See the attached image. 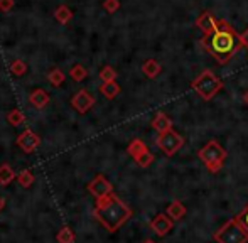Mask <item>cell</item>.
<instances>
[{
  "label": "cell",
  "mask_w": 248,
  "mask_h": 243,
  "mask_svg": "<svg viewBox=\"0 0 248 243\" xmlns=\"http://www.w3.org/2000/svg\"><path fill=\"white\" fill-rule=\"evenodd\" d=\"M202 46L209 51L213 58L219 64H226L236 53H238L242 43H240V34L233 29V26L226 20H218V29L211 36L202 37Z\"/></svg>",
  "instance_id": "1"
},
{
  "label": "cell",
  "mask_w": 248,
  "mask_h": 243,
  "mask_svg": "<svg viewBox=\"0 0 248 243\" xmlns=\"http://www.w3.org/2000/svg\"><path fill=\"white\" fill-rule=\"evenodd\" d=\"M93 214L105 230L115 233L132 218V208L125 204L118 196L110 194V196L96 201Z\"/></svg>",
  "instance_id": "2"
},
{
  "label": "cell",
  "mask_w": 248,
  "mask_h": 243,
  "mask_svg": "<svg viewBox=\"0 0 248 243\" xmlns=\"http://www.w3.org/2000/svg\"><path fill=\"white\" fill-rule=\"evenodd\" d=\"M226 155H228V152H226V149L223 147L218 140H209L208 144L202 145L198 151L199 161L206 166V169H208L211 174H216V172L221 171Z\"/></svg>",
  "instance_id": "3"
},
{
  "label": "cell",
  "mask_w": 248,
  "mask_h": 243,
  "mask_svg": "<svg viewBox=\"0 0 248 243\" xmlns=\"http://www.w3.org/2000/svg\"><path fill=\"white\" fill-rule=\"evenodd\" d=\"M213 240L216 243H248V230L242 220L235 216L213 233Z\"/></svg>",
  "instance_id": "4"
},
{
  "label": "cell",
  "mask_w": 248,
  "mask_h": 243,
  "mask_svg": "<svg viewBox=\"0 0 248 243\" xmlns=\"http://www.w3.org/2000/svg\"><path fill=\"white\" fill-rule=\"evenodd\" d=\"M223 86H225V83H223L211 69H204V71L191 83V88H193L202 100H206V102L215 98L223 90Z\"/></svg>",
  "instance_id": "5"
},
{
  "label": "cell",
  "mask_w": 248,
  "mask_h": 243,
  "mask_svg": "<svg viewBox=\"0 0 248 243\" xmlns=\"http://www.w3.org/2000/svg\"><path fill=\"white\" fill-rule=\"evenodd\" d=\"M184 142L186 140H184L183 135L174 130V128H170V130L164 132V134H159L155 144L167 157H172V155H176L179 152V149H183Z\"/></svg>",
  "instance_id": "6"
},
{
  "label": "cell",
  "mask_w": 248,
  "mask_h": 243,
  "mask_svg": "<svg viewBox=\"0 0 248 243\" xmlns=\"http://www.w3.org/2000/svg\"><path fill=\"white\" fill-rule=\"evenodd\" d=\"M88 193L95 197L96 201L98 199H103V197L110 196L113 194V184L108 181L103 174H98L92 182L88 184Z\"/></svg>",
  "instance_id": "7"
},
{
  "label": "cell",
  "mask_w": 248,
  "mask_h": 243,
  "mask_svg": "<svg viewBox=\"0 0 248 243\" xmlns=\"http://www.w3.org/2000/svg\"><path fill=\"white\" fill-rule=\"evenodd\" d=\"M149 227L155 235H159V237H166V235L174 228V220L167 216L166 213H159L152 221H150Z\"/></svg>",
  "instance_id": "8"
},
{
  "label": "cell",
  "mask_w": 248,
  "mask_h": 243,
  "mask_svg": "<svg viewBox=\"0 0 248 243\" xmlns=\"http://www.w3.org/2000/svg\"><path fill=\"white\" fill-rule=\"evenodd\" d=\"M39 144H41V138L37 137L32 130H29V128L24 130L22 134L17 137V145H19L20 151H24L26 154H32V152L39 147Z\"/></svg>",
  "instance_id": "9"
},
{
  "label": "cell",
  "mask_w": 248,
  "mask_h": 243,
  "mask_svg": "<svg viewBox=\"0 0 248 243\" xmlns=\"http://www.w3.org/2000/svg\"><path fill=\"white\" fill-rule=\"evenodd\" d=\"M71 105L78 113H86L93 105H95V96L90 95L86 90H79V91L71 98Z\"/></svg>",
  "instance_id": "10"
},
{
  "label": "cell",
  "mask_w": 248,
  "mask_h": 243,
  "mask_svg": "<svg viewBox=\"0 0 248 243\" xmlns=\"http://www.w3.org/2000/svg\"><path fill=\"white\" fill-rule=\"evenodd\" d=\"M196 27L204 36H211L218 29V19H215L211 12H202L196 19Z\"/></svg>",
  "instance_id": "11"
},
{
  "label": "cell",
  "mask_w": 248,
  "mask_h": 243,
  "mask_svg": "<svg viewBox=\"0 0 248 243\" xmlns=\"http://www.w3.org/2000/svg\"><path fill=\"white\" fill-rule=\"evenodd\" d=\"M152 128L157 132V134H164V132L172 128V120H170L164 112H157L152 120Z\"/></svg>",
  "instance_id": "12"
},
{
  "label": "cell",
  "mask_w": 248,
  "mask_h": 243,
  "mask_svg": "<svg viewBox=\"0 0 248 243\" xmlns=\"http://www.w3.org/2000/svg\"><path fill=\"white\" fill-rule=\"evenodd\" d=\"M186 213H187V208L184 206V204L181 203L179 199H174L172 203L167 206V210H166V214L169 218H172L174 221L183 220V218L186 216Z\"/></svg>",
  "instance_id": "13"
},
{
  "label": "cell",
  "mask_w": 248,
  "mask_h": 243,
  "mask_svg": "<svg viewBox=\"0 0 248 243\" xmlns=\"http://www.w3.org/2000/svg\"><path fill=\"white\" fill-rule=\"evenodd\" d=\"M149 151V147L145 145V142L144 140H140V138H134V140L128 144V147H127V152H128V155H130L134 161H137L140 155H144L145 152Z\"/></svg>",
  "instance_id": "14"
},
{
  "label": "cell",
  "mask_w": 248,
  "mask_h": 243,
  "mask_svg": "<svg viewBox=\"0 0 248 243\" xmlns=\"http://www.w3.org/2000/svg\"><path fill=\"white\" fill-rule=\"evenodd\" d=\"M29 102H31V105L32 106H36V108H44V106L49 103V95H47L44 90H34L32 93H31V96H29Z\"/></svg>",
  "instance_id": "15"
},
{
  "label": "cell",
  "mask_w": 248,
  "mask_h": 243,
  "mask_svg": "<svg viewBox=\"0 0 248 243\" xmlns=\"http://www.w3.org/2000/svg\"><path fill=\"white\" fill-rule=\"evenodd\" d=\"M100 93L105 96V98L113 100V98H117L118 93H120V85H118L117 81H108V83H103V85L100 86Z\"/></svg>",
  "instance_id": "16"
},
{
  "label": "cell",
  "mask_w": 248,
  "mask_h": 243,
  "mask_svg": "<svg viewBox=\"0 0 248 243\" xmlns=\"http://www.w3.org/2000/svg\"><path fill=\"white\" fill-rule=\"evenodd\" d=\"M142 71H144V75L147 76V78H157V76L160 75V71H162V66L159 64L155 60H147L142 64Z\"/></svg>",
  "instance_id": "17"
},
{
  "label": "cell",
  "mask_w": 248,
  "mask_h": 243,
  "mask_svg": "<svg viewBox=\"0 0 248 243\" xmlns=\"http://www.w3.org/2000/svg\"><path fill=\"white\" fill-rule=\"evenodd\" d=\"M17 179V174L14 172V169L9 164H2L0 166V186H7Z\"/></svg>",
  "instance_id": "18"
},
{
  "label": "cell",
  "mask_w": 248,
  "mask_h": 243,
  "mask_svg": "<svg viewBox=\"0 0 248 243\" xmlns=\"http://www.w3.org/2000/svg\"><path fill=\"white\" fill-rule=\"evenodd\" d=\"M34 181H36V176L32 174L31 169H24V171H20L19 174H17V182H19L24 189H27V187L32 186Z\"/></svg>",
  "instance_id": "19"
},
{
  "label": "cell",
  "mask_w": 248,
  "mask_h": 243,
  "mask_svg": "<svg viewBox=\"0 0 248 243\" xmlns=\"http://www.w3.org/2000/svg\"><path fill=\"white\" fill-rule=\"evenodd\" d=\"M56 240L58 243H75V233L69 227H62L56 235Z\"/></svg>",
  "instance_id": "20"
},
{
  "label": "cell",
  "mask_w": 248,
  "mask_h": 243,
  "mask_svg": "<svg viewBox=\"0 0 248 243\" xmlns=\"http://www.w3.org/2000/svg\"><path fill=\"white\" fill-rule=\"evenodd\" d=\"M71 78L75 79V81H83V79L88 76V71H86V68L85 66H81V64H76V66H73L71 68Z\"/></svg>",
  "instance_id": "21"
},
{
  "label": "cell",
  "mask_w": 248,
  "mask_h": 243,
  "mask_svg": "<svg viewBox=\"0 0 248 243\" xmlns=\"http://www.w3.org/2000/svg\"><path fill=\"white\" fill-rule=\"evenodd\" d=\"M117 78V71H115L111 66H103L100 71V79L103 83H108V81H115Z\"/></svg>",
  "instance_id": "22"
},
{
  "label": "cell",
  "mask_w": 248,
  "mask_h": 243,
  "mask_svg": "<svg viewBox=\"0 0 248 243\" xmlns=\"http://www.w3.org/2000/svg\"><path fill=\"white\" fill-rule=\"evenodd\" d=\"M7 120H9L10 125H14V127H19V125H22L26 119H24V113L20 112V110H12V112L7 115Z\"/></svg>",
  "instance_id": "23"
},
{
  "label": "cell",
  "mask_w": 248,
  "mask_h": 243,
  "mask_svg": "<svg viewBox=\"0 0 248 243\" xmlns=\"http://www.w3.org/2000/svg\"><path fill=\"white\" fill-rule=\"evenodd\" d=\"M49 81L52 83L54 86H59V85H62V81H64V75H62V71L61 69H52V71L49 73Z\"/></svg>",
  "instance_id": "24"
},
{
  "label": "cell",
  "mask_w": 248,
  "mask_h": 243,
  "mask_svg": "<svg viewBox=\"0 0 248 243\" xmlns=\"http://www.w3.org/2000/svg\"><path fill=\"white\" fill-rule=\"evenodd\" d=\"M10 71L14 73V75H17V76H22L24 73L27 71V66H26V62L24 61H20V60H16L10 64Z\"/></svg>",
  "instance_id": "25"
},
{
  "label": "cell",
  "mask_w": 248,
  "mask_h": 243,
  "mask_svg": "<svg viewBox=\"0 0 248 243\" xmlns=\"http://www.w3.org/2000/svg\"><path fill=\"white\" fill-rule=\"evenodd\" d=\"M135 162H137V164L140 166V167H144V169H145V167H149V166L154 162V154H152L150 151H147L144 155H140V157H139Z\"/></svg>",
  "instance_id": "26"
},
{
  "label": "cell",
  "mask_w": 248,
  "mask_h": 243,
  "mask_svg": "<svg viewBox=\"0 0 248 243\" xmlns=\"http://www.w3.org/2000/svg\"><path fill=\"white\" fill-rule=\"evenodd\" d=\"M103 7H105V10H107V12L113 14V12H117V10H118L120 2H118V0H105Z\"/></svg>",
  "instance_id": "27"
},
{
  "label": "cell",
  "mask_w": 248,
  "mask_h": 243,
  "mask_svg": "<svg viewBox=\"0 0 248 243\" xmlns=\"http://www.w3.org/2000/svg\"><path fill=\"white\" fill-rule=\"evenodd\" d=\"M58 19L61 20V22H66V20L71 19V12H69L66 7H61V9H58Z\"/></svg>",
  "instance_id": "28"
},
{
  "label": "cell",
  "mask_w": 248,
  "mask_h": 243,
  "mask_svg": "<svg viewBox=\"0 0 248 243\" xmlns=\"http://www.w3.org/2000/svg\"><path fill=\"white\" fill-rule=\"evenodd\" d=\"M236 216H238L240 220H242V223L245 225V228H247V230H248V204H247L245 208H243L242 211H240L238 214H236Z\"/></svg>",
  "instance_id": "29"
},
{
  "label": "cell",
  "mask_w": 248,
  "mask_h": 243,
  "mask_svg": "<svg viewBox=\"0 0 248 243\" xmlns=\"http://www.w3.org/2000/svg\"><path fill=\"white\" fill-rule=\"evenodd\" d=\"M240 43H242V46L247 47V51H248V27L240 34Z\"/></svg>",
  "instance_id": "30"
},
{
  "label": "cell",
  "mask_w": 248,
  "mask_h": 243,
  "mask_svg": "<svg viewBox=\"0 0 248 243\" xmlns=\"http://www.w3.org/2000/svg\"><path fill=\"white\" fill-rule=\"evenodd\" d=\"M12 0H0V9L2 10H9L12 7Z\"/></svg>",
  "instance_id": "31"
},
{
  "label": "cell",
  "mask_w": 248,
  "mask_h": 243,
  "mask_svg": "<svg viewBox=\"0 0 248 243\" xmlns=\"http://www.w3.org/2000/svg\"><path fill=\"white\" fill-rule=\"evenodd\" d=\"M3 208H5V199H3V197L0 196V211H2Z\"/></svg>",
  "instance_id": "32"
},
{
  "label": "cell",
  "mask_w": 248,
  "mask_h": 243,
  "mask_svg": "<svg viewBox=\"0 0 248 243\" xmlns=\"http://www.w3.org/2000/svg\"><path fill=\"white\" fill-rule=\"evenodd\" d=\"M243 100H245V103H247V105H248V91L245 93V96H243Z\"/></svg>",
  "instance_id": "33"
},
{
  "label": "cell",
  "mask_w": 248,
  "mask_h": 243,
  "mask_svg": "<svg viewBox=\"0 0 248 243\" xmlns=\"http://www.w3.org/2000/svg\"><path fill=\"white\" fill-rule=\"evenodd\" d=\"M144 243H157V242H154V240H150V238H149V240H145Z\"/></svg>",
  "instance_id": "34"
}]
</instances>
